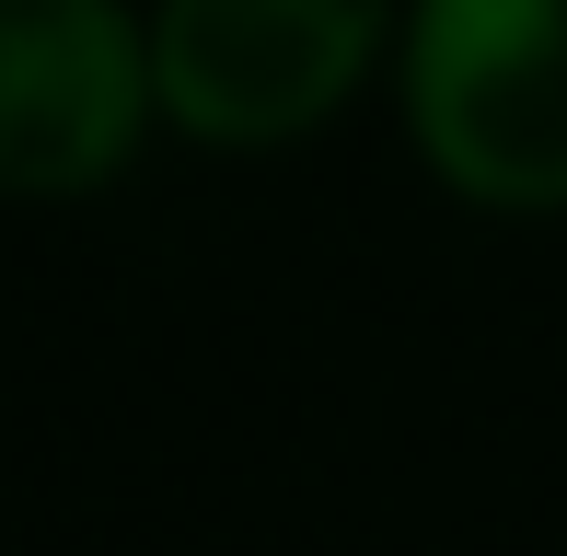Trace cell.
<instances>
[{
	"label": "cell",
	"instance_id": "cell-1",
	"mask_svg": "<svg viewBox=\"0 0 567 556\" xmlns=\"http://www.w3.org/2000/svg\"><path fill=\"white\" fill-rule=\"evenodd\" d=\"M394 93L463 209H567V0H405Z\"/></svg>",
	"mask_w": 567,
	"mask_h": 556
},
{
	"label": "cell",
	"instance_id": "cell-2",
	"mask_svg": "<svg viewBox=\"0 0 567 556\" xmlns=\"http://www.w3.org/2000/svg\"><path fill=\"white\" fill-rule=\"evenodd\" d=\"M405 0H151V105L197 151H290L394 59Z\"/></svg>",
	"mask_w": 567,
	"mask_h": 556
},
{
	"label": "cell",
	"instance_id": "cell-3",
	"mask_svg": "<svg viewBox=\"0 0 567 556\" xmlns=\"http://www.w3.org/2000/svg\"><path fill=\"white\" fill-rule=\"evenodd\" d=\"M163 128L127 0H0V197H93Z\"/></svg>",
	"mask_w": 567,
	"mask_h": 556
}]
</instances>
